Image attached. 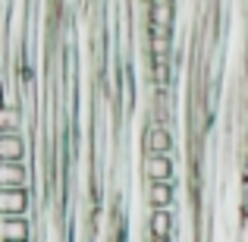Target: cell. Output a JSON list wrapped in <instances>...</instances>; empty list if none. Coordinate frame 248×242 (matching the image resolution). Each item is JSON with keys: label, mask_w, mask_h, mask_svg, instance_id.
Returning a JSON list of instances; mask_svg holds the SVG:
<instances>
[{"label": "cell", "mask_w": 248, "mask_h": 242, "mask_svg": "<svg viewBox=\"0 0 248 242\" xmlns=\"http://www.w3.org/2000/svg\"><path fill=\"white\" fill-rule=\"evenodd\" d=\"M173 151V132L167 129V123L151 120L141 132V158L145 154H170Z\"/></svg>", "instance_id": "obj_1"}, {"label": "cell", "mask_w": 248, "mask_h": 242, "mask_svg": "<svg viewBox=\"0 0 248 242\" xmlns=\"http://www.w3.org/2000/svg\"><path fill=\"white\" fill-rule=\"evenodd\" d=\"M31 189H0V217H29Z\"/></svg>", "instance_id": "obj_2"}, {"label": "cell", "mask_w": 248, "mask_h": 242, "mask_svg": "<svg viewBox=\"0 0 248 242\" xmlns=\"http://www.w3.org/2000/svg\"><path fill=\"white\" fill-rule=\"evenodd\" d=\"M141 176H145V182H173L176 163L170 154H145L141 158Z\"/></svg>", "instance_id": "obj_3"}, {"label": "cell", "mask_w": 248, "mask_h": 242, "mask_svg": "<svg viewBox=\"0 0 248 242\" xmlns=\"http://www.w3.org/2000/svg\"><path fill=\"white\" fill-rule=\"evenodd\" d=\"M176 186L173 182H145V205L148 211H173Z\"/></svg>", "instance_id": "obj_4"}, {"label": "cell", "mask_w": 248, "mask_h": 242, "mask_svg": "<svg viewBox=\"0 0 248 242\" xmlns=\"http://www.w3.org/2000/svg\"><path fill=\"white\" fill-rule=\"evenodd\" d=\"M29 161V142L22 132H0V163Z\"/></svg>", "instance_id": "obj_5"}, {"label": "cell", "mask_w": 248, "mask_h": 242, "mask_svg": "<svg viewBox=\"0 0 248 242\" xmlns=\"http://www.w3.org/2000/svg\"><path fill=\"white\" fill-rule=\"evenodd\" d=\"M31 217H0V242H31Z\"/></svg>", "instance_id": "obj_6"}, {"label": "cell", "mask_w": 248, "mask_h": 242, "mask_svg": "<svg viewBox=\"0 0 248 242\" xmlns=\"http://www.w3.org/2000/svg\"><path fill=\"white\" fill-rule=\"evenodd\" d=\"M0 189H31V167L22 163H0Z\"/></svg>", "instance_id": "obj_7"}, {"label": "cell", "mask_w": 248, "mask_h": 242, "mask_svg": "<svg viewBox=\"0 0 248 242\" xmlns=\"http://www.w3.org/2000/svg\"><path fill=\"white\" fill-rule=\"evenodd\" d=\"M25 123L22 107H3L0 110V132H19V126Z\"/></svg>", "instance_id": "obj_8"}, {"label": "cell", "mask_w": 248, "mask_h": 242, "mask_svg": "<svg viewBox=\"0 0 248 242\" xmlns=\"http://www.w3.org/2000/svg\"><path fill=\"white\" fill-rule=\"evenodd\" d=\"M239 214H248V179H242V189H239Z\"/></svg>", "instance_id": "obj_9"}, {"label": "cell", "mask_w": 248, "mask_h": 242, "mask_svg": "<svg viewBox=\"0 0 248 242\" xmlns=\"http://www.w3.org/2000/svg\"><path fill=\"white\" fill-rule=\"evenodd\" d=\"M242 179H248V145H245V151H242Z\"/></svg>", "instance_id": "obj_10"}, {"label": "cell", "mask_w": 248, "mask_h": 242, "mask_svg": "<svg viewBox=\"0 0 248 242\" xmlns=\"http://www.w3.org/2000/svg\"><path fill=\"white\" fill-rule=\"evenodd\" d=\"M245 145H248V120H245Z\"/></svg>", "instance_id": "obj_11"}]
</instances>
